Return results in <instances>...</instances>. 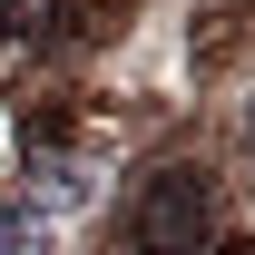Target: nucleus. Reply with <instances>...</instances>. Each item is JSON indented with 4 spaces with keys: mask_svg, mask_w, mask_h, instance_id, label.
Wrapping results in <instances>:
<instances>
[{
    "mask_svg": "<svg viewBox=\"0 0 255 255\" xmlns=\"http://www.w3.org/2000/svg\"><path fill=\"white\" fill-rule=\"evenodd\" d=\"M206 236H216V177H206V167L147 177V196H137V246L147 255H196Z\"/></svg>",
    "mask_w": 255,
    "mask_h": 255,
    "instance_id": "1",
    "label": "nucleus"
},
{
    "mask_svg": "<svg viewBox=\"0 0 255 255\" xmlns=\"http://www.w3.org/2000/svg\"><path fill=\"white\" fill-rule=\"evenodd\" d=\"M246 177H255V108H246Z\"/></svg>",
    "mask_w": 255,
    "mask_h": 255,
    "instance_id": "2",
    "label": "nucleus"
}]
</instances>
